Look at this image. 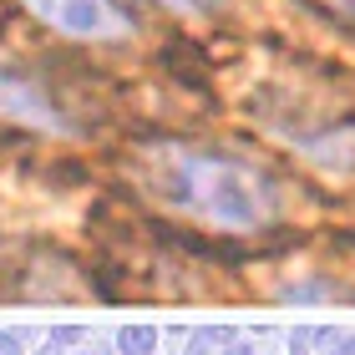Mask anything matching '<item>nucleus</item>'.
I'll return each instance as SVG.
<instances>
[{"label":"nucleus","mask_w":355,"mask_h":355,"mask_svg":"<svg viewBox=\"0 0 355 355\" xmlns=\"http://www.w3.org/2000/svg\"><path fill=\"white\" fill-rule=\"evenodd\" d=\"M148 183L157 198H168L183 214H198L218 229H264L274 218V188L254 168L229 163L218 153L198 148H153Z\"/></svg>","instance_id":"obj_1"},{"label":"nucleus","mask_w":355,"mask_h":355,"mask_svg":"<svg viewBox=\"0 0 355 355\" xmlns=\"http://www.w3.org/2000/svg\"><path fill=\"white\" fill-rule=\"evenodd\" d=\"M46 26H56L61 36L76 41H117L127 36V21L112 0H26Z\"/></svg>","instance_id":"obj_2"},{"label":"nucleus","mask_w":355,"mask_h":355,"mask_svg":"<svg viewBox=\"0 0 355 355\" xmlns=\"http://www.w3.org/2000/svg\"><path fill=\"white\" fill-rule=\"evenodd\" d=\"M0 117L41 127V132H67V117L51 107V96H46L36 82H26L15 67H0Z\"/></svg>","instance_id":"obj_3"},{"label":"nucleus","mask_w":355,"mask_h":355,"mask_svg":"<svg viewBox=\"0 0 355 355\" xmlns=\"http://www.w3.org/2000/svg\"><path fill=\"white\" fill-rule=\"evenodd\" d=\"M157 350V330L153 325H127L117 330V355H153Z\"/></svg>","instance_id":"obj_4"},{"label":"nucleus","mask_w":355,"mask_h":355,"mask_svg":"<svg viewBox=\"0 0 355 355\" xmlns=\"http://www.w3.org/2000/svg\"><path fill=\"white\" fill-rule=\"evenodd\" d=\"M325 355H355V335H335Z\"/></svg>","instance_id":"obj_5"},{"label":"nucleus","mask_w":355,"mask_h":355,"mask_svg":"<svg viewBox=\"0 0 355 355\" xmlns=\"http://www.w3.org/2000/svg\"><path fill=\"white\" fill-rule=\"evenodd\" d=\"M0 355H26V350H21V335H6V330H0Z\"/></svg>","instance_id":"obj_6"},{"label":"nucleus","mask_w":355,"mask_h":355,"mask_svg":"<svg viewBox=\"0 0 355 355\" xmlns=\"http://www.w3.org/2000/svg\"><path fill=\"white\" fill-rule=\"evenodd\" d=\"M335 10H345V15H355V0H330Z\"/></svg>","instance_id":"obj_7"},{"label":"nucleus","mask_w":355,"mask_h":355,"mask_svg":"<svg viewBox=\"0 0 355 355\" xmlns=\"http://www.w3.org/2000/svg\"><path fill=\"white\" fill-rule=\"evenodd\" d=\"M168 6H178V10H193V0H168Z\"/></svg>","instance_id":"obj_8"},{"label":"nucleus","mask_w":355,"mask_h":355,"mask_svg":"<svg viewBox=\"0 0 355 355\" xmlns=\"http://www.w3.org/2000/svg\"><path fill=\"white\" fill-rule=\"evenodd\" d=\"M223 355H254V350H244V345H234V350H223Z\"/></svg>","instance_id":"obj_9"},{"label":"nucleus","mask_w":355,"mask_h":355,"mask_svg":"<svg viewBox=\"0 0 355 355\" xmlns=\"http://www.w3.org/2000/svg\"><path fill=\"white\" fill-rule=\"evenodd\" d=\"M41 355H61V350H41Z\"/></svg>","instance_id":"obj_10"}]
</instances>
